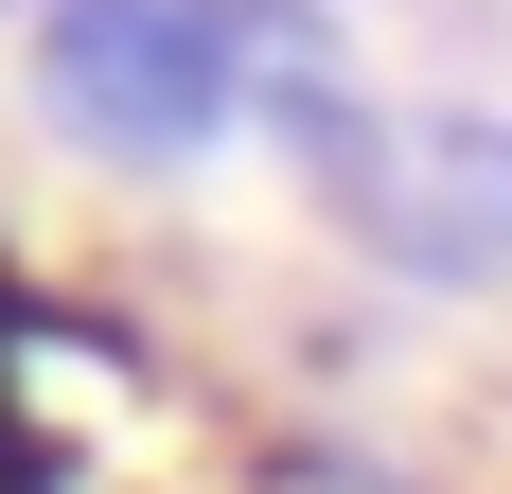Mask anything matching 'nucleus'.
<instances>
[{
    "label": "nucleus",
    "instance_id": "3",
    "mask_svg": "<svg viewBox=\"0 0 512 494\" xmlns=\"http://www.w3.org/2000/svg\"><path fill=\"white\" fill-rule=\"evenodd\" d=\"M0 494H36V442H18V424H0Z\"/></svg>",
    "mask_w": 512,
    "mask_h": 494
},
{
    "label": "nucleus",
    "instance_id": "2",
    "mask_svg": "<svg viewBox=\"0 0 512 494\" xmlns=\"http://www.w3.org/2000/svg\"><path fill=\"white\" fill-rule=\"evenodd\" d=\"M371 230L407 247V265H442V283H495L512 265V124H424Z\"/></svg>",
    "mask_w": 512,
    "mask_h": 494
},
{
    "label": "nucleus",
    "instance_id": "1",
    "mask_svg": "<svg viewBox=\"0 0 512 494\" xmlns=\"http://www.w3.org/2000/svg\"><path fill=\"white\" fill-rule=\"evenodd\" d=\"M36 89L106 159H195L248 89V0H36Z\"/></svg>",
    "mask_w": 512,
    "mask_h": 494
}]
</instances>
